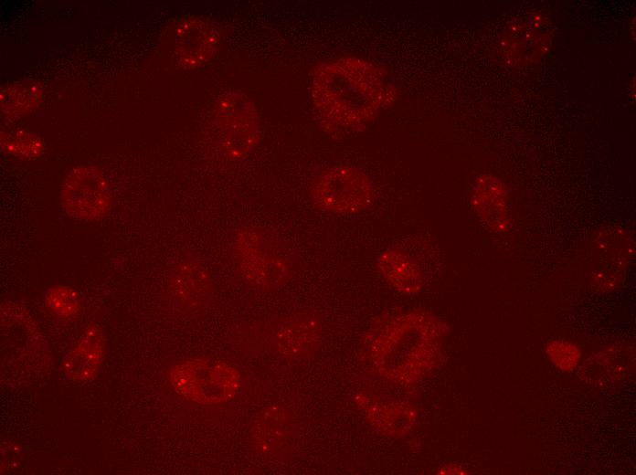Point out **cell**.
I'll use <instances>...</instances> for the list:
<instances>
[{
  "mask_svg": "<svg viewBox=\"0 0 636 475\" xmlns=\"http://www.w3.org/2000/svg\"><path fill=\"white\" fill-rule=\"evenodd\" d=\"M261 138L258 111L252 100L240 91L220 97L214 112L213 147L226 161L246 159Z\"/></svg>",
  "mask_w": 636,
  "mask_h": 475,
  "instance_id": "cell-4",
  "label": "cell"
},
{
  "mask_svg": "<svg viewBox=\"0 0 636 475\" xmlns=\"http://www.w3.org/2000/svg\"><path fill=\"white\" fill-rule=\"evenodd\" d=\"M231 252L239 275L252 289L272 291L292 277L290 250L278 234L268 227H238L233 232Z\"/></svg>",
  "mask_w": 636,
  "mask_h": 475,
  "instance_id": "cell-3",
  "label": "cell"
},
{
  "mask_svg": "<svg viewBox=\"0 0 636 475\" xmlns=\"http://www.w3.org/2000/svg\"><path fill=\"white\" fill-rule=\"evenodd\" d=\"M61 204L72 217L99 220L105 216L111 204L108 180L95 166L72 169L61 187Z\"/></svg>",
  "mask_w": 636,
  "mask_h": 475,
  "instance_id": "cell-7",
  "label": "cell"
},
{
  "mask_svg": "<svg viewBox=\"0 0 636 475\" xmlns=\"http://www.w3.org/2000/svg\"><path fill=\"white\" fill-rule=\"evenodd\" d=\"M310 197L320 210L351 216L366 210L373 201V185L358 168L339 164L322 171L310 185Z\"/></svg>",
  "mask_w": 636,
  "mask_h": 475,
  "instance_id": "cell-6",
  "label": "cell"
},
{
  "mask_svg": "<svg viewBox=\"0 0 636 475\" xmlns=\"http://www.w3.org/2000/svg\"><path fill=\"white\" fill-rule=\"evenodd\" d=\"M355 403L372 428L387 438L405 437L416 420V413L409 404L363 394L355 396Z\"/></svg>",
  "mask_w": 636,
  "mask_h": 475,
  "instance_id": "cell-12",
  "label": "cell"
},
{
  "mask_svg": "<svg viewBox=\"0 0 636 475\" xmlns=\"http://www.w3.org/2000/svg\"><path fill=\"white\" fill-rule=\"evenodd\" d=\"M473 210L493 231L505 230V195L502 183L493 176L482 175L477 179L472 192Z\"/></svg>",
  "mask_w": 636,
  "mask_h": 475,
  "instance_id": "cell-15",
  "label": "cell"
},
{
  "mask_svg": "<svg viewBox=\"0 0 636 475\" xmlns=\"http://www.w3.org/2000/svg\"><path fill=\"white\" fill-rule=\"evenodd\" d=\"M219 42L217 28L208 20L192 17L179 24L175 54L184 68H197L212 58Z\"/></svg>",
  "mask_w": 636,
  "mask_h": 475,
  "instance_id": "cell-11",
  "label": "cell"
},
{
  "mask_svg": "<svg viewBox=\"0 0 636 475\" xmlns=\"http://www.w3.org/2000/svg\"><path fill=\"white\" fill-rule=\"evenodd\" d=\"M387 87L379 69L366 61L343 58L322 64L312 81L322 128L332 134L357 130L388 99Z\"/></svg>",
  "mask_w": 636,
  "mask_h": 475,
  "instance_id": "cell-1",
  "label": "cell"
},
{
  "mask_svg": "<svg viewBox=\"0 0 636 475\" xmlns=\"http://www.w3.org/2000/svg\"><path fill=\"white\" fill-rule=\"evenodd\" d=\"M169 291L179 310L197 311L210 303L214 283L210 273L197 259L186 257L171 269Z\"/></svg>",
  "mask_w": 636,
  "mask_h": 475,
  "instance_id": "cell-10",
  "label": "cell"
},
{
  "mask_svg": "<svg viewBox=\"0 0 636 475\" xmlns=\"http://www.w3.org/2000/svg\"><path fill=\"white\" fill-rule=\"evenodd\" d=\"M292 427L289 411L281 406L262 410L253 423L250 442L260 453L270 454L278 449L289 438Z\"/></svg>",
  "mask_w": 636,
  "mask_h": 475,
  "instance_id": "cell-16",
  "label": "cell"
},
{
  "mask_svg": "<svg viewBox=\"0 0 636 475\" xmlns=\"http://www.w3.org/2000/svg\"><path fill=\"white\" fill-rule=\"evenodd\" d=\"M46 304L58 316L69 319L80 310L79 296L69 287L54 286L46 294Z\"/></svg>",
  "mask_w": 636,
  "mask_h": 475,
  "instance_id": "cell-17",
  "label": "cell"
},
{
  "mask_svg": "<svg viewBox=\"0 0 636 475\" xmlns=\"http://www.w3.org/2000/svg\"><path fill=\"white\" fill-rule=\"evenodd\" d=\"M550 40L551 30L546 17L532 14L507 26L502 48L507 63L524 66L538 61Z\"/></svg>",
  "mask_w": 636,
  "mask_h": 475,
  "instance_id": "cell-9",
  "label": "cell"
},
{
  "mask_svg": "<svg viewBox=\"0 0 636 475\" xmlns=\"http://www.w3.org/2000/svg\"><path fill=\"white\" fill-rule=\"evenodd\" d=\"M443 325L431 314L409 311L377 319L367 331L366 353L384 378L413 385L434 364Z\"/></svg>",
  "mask_w": 636,
  "mask_h": 475,
  "instance_id": "cell-2",
  "label": "cell"
},
{
  "mask_svg": "<svg viewBox=\"0 0 636 475\" xmlns=\"http://www.w3.org/2000/svg\"><path fill=\"white\" fill-rule=\"evenodd\" d=\"M104 334L90 325L62 361L64 375L73 381H88L98 373L103 359Z\"/></svg>",
  "mask_w": 636,
  "mask_h": 475,
  "instance_id": "cell-14",
  "label": "cell"
},
{
  "mask_svg": "<svg viewBox=\"0 0 636 475\" xmlns=\"http://www.w3.org/2000/svg\"><path fill=\"white\" fill-rule=\"evenodd\" d=\"M170 383L183 397L216 406L232 400L239 391V374L229 364L212 359L181 361L169 373Z\"/></svg>",
  "mask_w": 636,
  "mask_h": 475,
  "instance_id": "cell-5",
  "label": "cell"
},
{
  "mask_svg": "<svg viewBox=\"0 0 636 475\" xmlns=\"http://www.w3.org/2000/svg\"><path fill=\"white\" fill-rule=\"evenodd\" d=\"M376 265L380 275L393 290L408 296L420 291L423 273L417 260L406 250L387 248L378 255Z\"/></svg>",
  "mask_w": 636,
  "mask_h": 475,
  "instance_id": "cell-13",
  "label": "cell"
},
{
  "mask_svg": "<svg viewBox=\"0 0 636 475\" xmlns=\"http://www.w3.org/2000/svg\"><path fill=\"white\" fill-rule=\"evenodd\" d=\"M321 335L319 317L313 311H302L275 322L268 331V342L284 358L302 360L313 354Z\"/></svg>",
  "mask_w": 636,
  "mask_h": 475,
  "instance_id": "cell-8",
  "label": "cell"
}]
</instances>
